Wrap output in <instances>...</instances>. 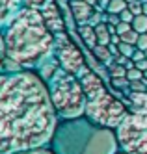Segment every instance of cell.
<instances>
[{"label":"cell","mask_w":147,"mask_h":154,"mask_svg":"<svg viewBox=\"0 0 147 154\" xmlns=\"http://www.w3.org/2000/svg\"><path fill=\"white\" fill-rule=\"evenodd\" d=\"M58 121L37 71H0V154L49 145Z\"/></svg>","instance_id":"cell-1"},{"label":"cell","mask_w":147,"mask_h":154,"mask_svg":"<svg viewBox=\"0 0 147 154\" xmlns=\"http://www.w3.org/2000/svg\"><path fill=\"white\" fill-rule=\"evenodd\" d=\"M6 71H37L54 56V34L47 26L43 13L22 6L4 30Z\"/></svg>","instance_id":"cell-2"},{"label":"cell","mask_w":147,"mask_h":154,"mask_svg":"<svg viewBox=\"0 0 147 154\" xmlns=\"http://www.w3.org/2000/svg\"><path fill=\"white\" fill-rule=\"evenodd\" d=\"M54 154H116L119 143L114 128L93 123L88 115L60 119L49 141Z\"/></svg>","instance_id":"cell-3"},{"label":"cell","mask_w":147,"mask_h":154,"mask_svg":"<svg viewBox=\"0 0 147 154\" xmlns=\"http://www.w3.org/2000/svg\"><path fill=\"white\" fill-rule=\"evenodd\" d=\"M78 78L82 82L84 93H86V113L93 123L106 126V128H117L123 117L127 115L125 104H121L116 97H112L108 89L104 87L103 80L99 78V74L91 71L86 65L82 72L78 74Z\"/></svg>","instance_id":"cell-4"},{"label":"cell","mask_w":147,"mask_h":154,"mask_svg":"<svg viewBox=\"0 0 147 154\" xmlns=\"http://www.w3.org/2000/svg\"><path fill=\"white\" fill-rule=\"evenodd\" d=\"M47 87L60 119H73L86 113V93L75 72L58 67L47 80Z\"/></svg>","instance_id":"cell-5"},{"label":"cell","mask_w":147,"mask_h":154,"mask_svg":"<svg viewBox=\"0 0 147 154\" xmlns=\"http://www.w3.org/2000/svg\"><path fill=\"white\" fill-rule=\"evenodd\" d=\"M119 150L130 154H147V112L127 113L116 128Z\"/></svg>","instance_id":"cell-6"},{"label":"cell","mask_w":147,"mask_h":154,"mask_svg":"<svg viewBox=\"0 0 147 154\" xmlns=\"http://www.w3.org/2000/svg\"><path fill=\"white\" fill-rule=\"evenodd\" d=\"M54 56L58 58L60 67H63L69 72H75L76 76L86 67L82 50L71 41V37L67 35V32L54 34Z\"/></svg>","instance_id":"cell-7"},{"label":"cell","mask_w":147,"mask_h":154,"mask_svg":"<svg viewBox=\"0 0 147 154\" xmlns=\"http://www.w3.org/2000/svg\"><path fill=\"white\" fill-rule=\"evenodd\" d=\"M43 13V19L47 26L50 28L52 34H58V32H65V23H63V17H62V11H60V4L58 0H52L45 6L43 9H39Z\"/></svg>","instance_id":"cell-8"},{"label":"cell","mask_w":147,"mask_h":154,"mask_svg":"<svg viewBox=\"0 0 147 154\" xmlns=\"http://www.w3.org/2000/svg\"><path fill=\"white\" fill-rule=\"evenodd\" d=\"M69 9H71V15L76 20L78 24H86L91 13L95 11V8L91 4L84 2V0H69Z\"/></svg>","instance_id":"cell-9"},{"label":"cell","mask_w":147,"mask_h":154,"mask_svg":"<svg viewBox=\"0 0 147 154\" xmlns=\"http://www.w3.org/2000/svg\"><path fill=\"white\" fill-rule=\"evenodd\" d=\"M22 8V0H0V26L8 24Z\"/></svg>","instance_id":"cell-10"},{"label":"cell","mask_w":147,"mask_h":154,"mask_svg":"<svg viewBox=\"0 0 147 154\" xmlns=\"http://www.w3.org/2000/svg\"><path fill=\"white\" fill-rule=\"evenodd\" d=\"M78 35L82 37V41H84V45L91 50L95 45H97V32H95V26H91V24H78Z\"/></svg>","instance_id":"cell-11"},{"label":"cell","mask_w":147,"mask_h":154,"mask_svg":"<svg viewBox=\"0 0 147 154\" xmlns=\"http://www.w3.org/2000/svg\"><path fill=\"white\" fill-rule=\"evenodd\" d=\"M91 54H93V58L99 61V63H104V65H110L112 63V52L108 50V45H97L91 48Z\"/></svg>","instance_id":"cell-12"},{"label":"cell","mask_w":147,"mask_h":154,"mask_svg":"<svg viewBox=\"0 0 147 154\" xmlns=\"http://www.w3.org/2000/svg\"><path fill=\"white\" fill-rule=\"evenodd\" d=\"M95 32H97V43H99V45H110V43H112V34L108 30V23L97 24Z\"/></svg>","instance_id":"cell-13"},{"label":"cell","mask_w":147,"mask_h":154,"mask_svg":"<svg viewBox=\"0 0 147 154\" xmlns=\"http://www.w3.org/2000/svg\"><path fill=\"white\" fill-rule=\"evenodd\" d=\"M108 67V74H110V78H121V76H127V67L125 65H119L116 61H112L110 65H106Z\"/></svg>","instance_id":"cell-14"},{"label":"cell","mask_w":147,"mask_h":154,"mask_svg":"<svg viewBox=\"0 0 147 154\" xmlns=\"http://www.w3.org/2000/svg\"><path fill=\"white\" fill-rule=\"evenodd\" d=\"M132 28L138 32V34H147V15L142 13V15H136L132 20Z\"/></svg>","instance_id":"cell-15"},{"label":"cell","mask_w":147,"mask_h":154,"mask_svg":"<svg viewBox=\"0 0 147 154\" xmlns=\"http://www.w3.org/2000/svg\"><path fill=\"white\" fill-rule=\"evenodd\" d=\"M127 8H129L127 0H110V4H108V8L104 9V11H108V13H121L123 9H127Z\"/></svg>","instance_id":"cell-16"},{"label":"cell","mask_w":147,"mask_h":154,"mask_svg":"<svg viewBox=\"0 0 147 154\" xmlns=\"http://www.w3.org/2000/svg\"><path fill=\"white\" fill-rule=\"evenodd\" d=\"M134 50H136V45H130V43H125V41H121V43H119V54H123V56L132 58Z\"/></svg>","instance_id":"cell-17"},{"label":"cell","mask_w":147,"mask_h":154,"mask_svg":"<svg viewBox=\"0 0 147 154\" xmlns=\"http://www.w3.org/2000/svg\"><path fill=\"white\" fill-rule=\"evenodd\" d=\"M13 154H54V150L50 147H37V149H30V150H21V152H13Z\"/></svg>","instance_id":"cell-18"},{"label":"cell","mask_w":147,"mask_h":154,"mask_svg":"<svg viewBox=\"0 0 147 154\" xmlns=\"http://www.w3.org/2000/svg\"><path fill=\"white\" fill-rule=\"evenodd\" d=\"M112 85L117 87V89H127V87H130V80L127 78V76H121V78H110Z\"/></svg>","instance_id":"cell-19"},{"label":"cell","mask_w":147,"mask_h":154,"mask_svg":"<svg viewBox=\"0 0 147 154\" xmlns=\"http://www.w3.org/2000/svg\"><path fill=\"white\" fill-rule=\"evenodd\" d=\"M49 2L52 0H22V6H28V8H36V9H43Z\"/></svg>","instance_id":"cell-20"},{"label":"cell","mask_w":147,"mask_h":154,"mask_svg":"<svg viewBox=\"0 0 147 154\" xmlns=\"http://www.w3.org/2000/svg\"><path fill=\"white\" fill-rule=\"evenodd\" d=\"M129 9L134 13V17H136V15H142V13H143V2H142V0H134V2H129Z\"/></svg>","instance_id":"cell-21"},{"label":"cell","mask_w":147,"mask_h":154,"mask_svg":"<svg viewBox=\"0 0 147 154\" xmlns=\"http://www.w3.org/2000/svg\"><path fill=\"white\" fill-rule=\"evenodd\" d=\"M127 78H129L130 82H132V80H142V78H143V71L138 69V67H132V69L127 71Z\"/></svg>","instance_id":"cell-22"},{"label":"cell","mask_w":147,"mask_h":154,"mask_svg":"<svg viewBox=\"0 0 147 154\" xmlns=\"http://www.w3.org/2000/svg\"><path fill=\"white\" fill-rule=\"evenodd\" d=\"M103 23V11H99V9H95V11L91 13V17H89L88 20V24H91V26H97Z\"/></svg>","instance_id":"cell-23"},{"label":"cell","mask_w":147,"mask_h":154,"mask_svg":"<svg viewBox=\"0 0 147 154\" xmlns=\"http://www.w3.org/2000/svg\"><path fill=\"white\" fill-rule=\"evenodd\" d=\"M6 65V50H4V34L0 32V71H4Z\"/></svg>","instance_id":"cell-24"},{"label":"cell","mask_w":147,"mask_h":154,"mask_svg":"<svg viewBox=\"0 0 147 154\" xmlns=\"http://www.w3.org/2000/svg\"><path fill=\"white\" fill-rule=\"evenodd\" d=\"M116 28H117V35H123V34H127V32L132 30V23H125V20H121Z\"/></svg>","instance_id":"cell-25"},{"label":"cell","mask_w":147,"mask_h":154,"mask_svg":"<svg viewBox=\"0 0 147 154\" xmlns=\"http://www.w3.org/2000/svg\"><path fill=\"white\" fill-rule=\"evenodd\" d=\"M119 17H121V20H125V23H132V20H134V13L130 11L129 8H127V9H123V11L119 13Z\"/></svg>","instance_id":"cell-26"},{"label":"cell","mask_w":147,"mask_h":154,"mask_svg":"<svg viewBox=\"0 0 147 154\" xmlns=\"http://www.w3.org/2000/svg\"><path fill=\"white\" fill-rule=\"evenodd\" d=\"M136 48H140V50H147V34H140L138 43H136Z\"/></svg>","instance_id":"cell-27"},{"label":"cell","mask_w":147,"mask_h":154,"mask_svg":"<svg viewBox=\"0 0 147 154\" xmlns=\"http://www.w3.org/2000/svg\"><path fill=\"white\" fill-rule=\"evenodd\" d=\"M132 60H134V63H136V61H142V60H147V58H145V50L136 48V50H134V54H132Z\"/></svg>","instance_id":"cell-28"},{"label":"cell","mask_w":147,"mask_h":154,"mask_svg":"<svg viewBox=\"0 0 147 154\" xmlns=\"http://www.w3.org/2000/svg\"><path fill=\"white\" fill-rule=\"evenodd\" d=\"M108 50L112 52V56H117V54H119V45H116V43H110V45H108Z\"/></svg>","instance_id":"cell-29"},{"label":"cell","mask_w":147,"mask_h":154,"mask_svg":"<svg viewBox=\"0 0 147 154\" xmlns=\"http://www.w3.org/2000/svg\"><path fill=\"white\" fill-rule=\"evenodd\" d=\"M84 2H88V4H91V6H93V8H95V6H97V0H84Z\"/></svg>","instance_id":"cell-30"},{"label":"cell","mask_w":147,"mask_h":154,"mask_svg":"<svg viewBox=\"0 0 147 154\" xmlns=\"http://www.w3.org/2000/svg\"><path fill=\"white\" fill-rule=\"evenodd\" d=\"M143 13H145V15H147V2H145V4H143Z\"/></svg>","instance_id":"cell-31"},{"label":"cell","mask_w":147,"mask_h":154,"mask_svg":"<svg viewBox=\"0 0 147 154\" xmlns=\"http://www.w3.org/2000/svg\"><path fill=\"white\" fill-rule=\"evenodd\" d=\"M116 154H130V152H125V150H117Z\"/></svg>","instance_id":"cell-32"},{"label":"cell","mask_w":147,"mask_h":154,"mask_svg":"<svg viewBox=\"0 0 147 154\" xmlns=\"http://www.w3.org/2000/svg\"><path fill=\"white\" fill-rule=\"evenodd\" d=\"M143 78H147V71H143Z\"/></svg>","instance_id":"cell-33"},{"label":"cell","mask_w":147,"mask_h":154,"mask_svg":"<svg viewBox=\"0 0 147 154\" xmlns=\"http://www.w3.org/2000/svg\"><path fill=\"white\" fill-rule=\"evenodd\" d=\"M127 2H134V0H127Z\"/></svg>","instance_id":"cell-34"}]
</instances>
